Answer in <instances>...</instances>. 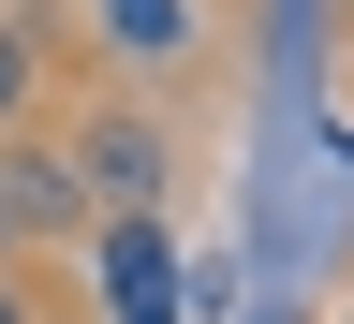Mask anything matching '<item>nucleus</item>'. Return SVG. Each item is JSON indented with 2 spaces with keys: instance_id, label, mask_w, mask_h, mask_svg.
<instances>
[{
  "instance_id": "7",
  "label": "nucleus",
  "mask_w": 354,
  "mask_h": 324,
  "mask_svg": "<svg viewBox=\"0 0 354 324\" xmlns=\"http://www.w3.org/2000/svg\"><path fill=\"white\" fill-rule=\"evenodd\" d=\"M15 30H30V15H15V0H0V44H15Z\"/></svg>"
},
{
  "instance_id": "2",
  "label": "nucleus",
  "mask_w": 354,
  "mask_h": 324,
  "mask_svg": "<svg viewBox=\"0 0 354 324\" xmlns=\"http://www.w3.org/2000/svg\"><path fill=\"white\" fill-rule=\"evenodd\" d=\"M88 309L104 324H177V236L162 221H88Z\"/></svg>"
},
{
  "instance_id": "5",
  "label": "nucleus",
  "mask_w": 354,
  "mask_h": 324,
  "mask_svg": "<svg viewBox=\"0 0 354 324\" xmlns=\"http://www.w3.org/2000/svg\"><path fill=\"white\" fill-rule=\"evenodd\" d=\"M0 324H30V280H0Z\"/></svg>"
},
{
  "instance_id": "4",
  "label": "nucleus",
  "mask_w": 354,
  "mask_h": 324,
  "mask_svg": "<svg viewBox=\"0 0 354 324\" xmlns=\"http://www.w3.org/2000/svg\"><path fill=\"white\" fill-rule=\"evenodd\" d=\"M88 15H104V30H118V59H148V74L192 59V0H88Z\"/></svg>"
},
{
  "instance_id": "8",
  "label": "nucleus",
  "mask_w": 354,
  "mask_h": 324,
  "mask_svg": "<svg viewBox=\"0 0 354 324\" xmlns=\"http://www.w3.org/2000/svg\"><path fill=\"white\" fill-rule=\"evenodd\" d=\"M0 133H15V118H0Z\"/></svg>"
},
{
  "instance_id": "6",
  "label": "nucleus",
  "mask_w": 354,
  "mask_h": 324,
  "mask_svg": "<svg viewBox=\"0 0 354 324\" xmlns=\"http://www.w3.org/2000/svg\"><path fill=\"white\" fill-rule=\"evenodd\" d=\"M0 280H15V221H0Z\"/></svg>"
},
{
  "instance_id": "10",
  "label": "nucleus",
  "mask_w": 354,
  "mask_h": 324,
  "mask_svg": "<svg viewBox=\"0 0 354 324\" xmlns=\"http://www.w3.org/2000/svg\"><path fill=\"white\" fill-rule=\"evenodd\" d=\"M30 324H44V309H30Z\"/></svg>"
},
{
  "instance_id": "1",
  "label": "nucleus",
  "mask_w": 354,
  "mask_h": 324,
  "mask_svg": "<svg viewBox=\"0 0 354 324\" xmlns=\"http://www.w3.org/2000/svg\"><path fill=\"white\" fill-rule=\"evenodd\" d=\"M59 162H74V192H88V221H162V177H177V148H162V118H118V104H104V118H88V133H74Z\"/></svg>"
},
{
  "instance_id": "3",
  "label": "nucleus",
  "mask_w": 354,
  "mask_h": 324,
  "mask_svg": "<svg viewBox=\"0 0 354 324\" xmlns=\"http://www.w3.org/2000/svg\"><path fill=\"white\" fill-rule=\"evenodd\" d=\"M0 221H15V251L30 236H88V192H74V162L44 133H0Z\"/></svg>"
},
{
  "instance_id": "9",
  "label": "nucleus",
  "mask_w": 354,
  "mask_h": 324,
  "mask_svg": "<svg viewBox=\"0 0 354 324\" xmlns=\"http://www.w3.org/2000/svg\"><path fill=\"white\" fill-rule=\"evenodd\" d=\"M339 15H354V0H339Z\"/></svg>"
}]
</instances>
